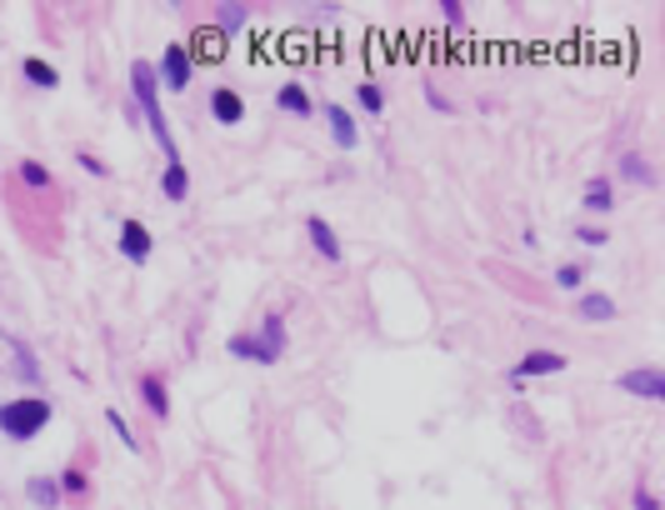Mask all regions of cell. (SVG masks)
Here are the masks:
<instances>
[{
	"label": "cell",
	"instance_id": "6da1fadb",
	"mask_svg": "<svg viewBox=\"0 0 665 510\" xmlns=\"http://www.w3.org/2000/svg\"><path fill=\"white\" fill-rule=\"evenodd\" d=\"M226 351L236 360H250V366H275V360L285 356V321H281V316H265L256 331L230 335Z\"/></svg>",
	"mask_w": 665,
	"mask_h": 510
},
{
	"label": "cell",
	"instance_id": "7a4b0ae2",
	"mask_svg": "<svg viewBox=\"0 0 665 510\" xmlns=\"http://www.w3.org/2000/svg\"><path fill=\"white\" fill-rule=\"evenodd\" d=\"M155 71L145 66V60H135L131 66V91H135V100H141V110H145V120H151V131H155V141H161V151L170 155V161H180L176 155V135H170V126H166V110H161V91H155Z\"/></svg>",
	"mask_w": 665,
	"mask_h": 510
},
{
	"label": "cell",
	"instance_id": "3957f363",
	"mask_svg": "<svg viewBox=\"0 0 665 510\" xmlns=\"http://www.w3.org/2000/svg\"><path fill=\"white\" fill-rule=\"evenodd\" d=\"M46 420H50V405L40 401V395H25V401H5V405H0V430H5V436H15V440L40 436V430H46Z\"/></svg>",
	"mask_w": 665,
	"mask_h": 510
},
{
	"label": "cell",
	"instance_id": "277c9868",
	"mask_svg": "<svg viewBox=\"0 0 665 510\" xmlns=\"http://www.w3.org/2000/svg\"><path fill=\"white\" fill-rule=\"evenodd\" d=\"M190 75H195V60H190L186 46H166V56H161V81L170 85V91H186Z\"/></svg>",
	"mask_w": 665,
	"mask_h": 510
},
{
	"label": "cell",
	"instance_id": "5b68a950",
	"mask_svg": "<svg viewBox=\"0 0 665 510\" xmlns=\"http://www.w3.org/2000/svg\"><path fill=\"white\" fill-rule=\"evenodd\" d=\"M616 386H620V391H630V395H645V401H661V395H665V370H655V366L626 370Z\"/></svg>",
	"mask_w": 665,
	"mask_h": 510
},
{
	"label": "cell",
	"instance_id": "8992f818",
	"mask_svg": "<svg viewBox=\"0 0 665 510\" xmlns=\"http://www.w3.org/2000/svg\"><path fill=\"white\" fill-rule=\"evenodd\" d=\"M306 236H310V246H316V256H321V261H345L341 236L325 226L321 215H306Z\"/></svg>",
	"mask_w": 665,
	"mask_h": 510
},
{
	"label": "cell",
	"instance_id": "52a82bcc",
	"mask_svg": "<svg viewBox=\"0 0 665 510\" xmlns=\"http://www.w3.org/2000/svg\"><path fill=\"white\" fill-rule=\"evenodd\" d=\"M556 370H566V356H560V351H531V356L515 360L511 376L515 380H531V376H556Z\"/></svg>",
	"mask_w": 665,
	"mask_h": 510
},
{
	"label": "cell",
	"instance_id": "ba28073f",
	"mask_svg": "<svg viewBox=\"0 0 665 510\" xmlns=\"http://www.w3.org/2000/svg\"><path fill=\"white\" fill-rule=\"evenodd\" d=\"M120 256L135 265L151 261V230H145L141 221H126V226H120Z\"/></svg>",
	"mask_w": 665,
	"mask_h": 510
},
{
	"label": "cell",
	"instance_id": "9c48e42d",
	"mask_svg": "<svg viewBox=\"0 0 665 510\" xmlns=\"http://www.w3.org/2000/svg\"><path fill=\"white\" fill-rule=\"evenodd\" d=\"M211 116L221 120V126H236V120L246 116V100H240L230 85H221V91H211Z\"/></svg>",
	"mask_w": 665,
	"mask_h": 510
},
{
	"label": "cell",
	"instance_id": "30bf717a",
	"mask_svg": "<svg viewBox=\"0 0 665 510\" xmlns=\"http://www.w3.org/2000/svg\"><path fill=\"white\" fill-rule=\"evenodd\" d=\"M325 120H331V141H335V145H345V151H351V145L360 141L356 120L345 116V106H325Z\"/></svg>",
	"mask_w": 665,
	"mask_h": 510
},
{
	"label": "cell",
	"instance_id": "8fae6325",
	"mask_svg": "<svg viewBox=\"0 0 665 510\" xmlns=\"http://www.w3.org/2000/svg\"><path fill=\"white\" fill-rule=\"evenodd\" d=\"M275 106H281L285 116H310V110H316V106H310V91H306V85H296V81L275 91Z\"/></svg>",
	"mask_w": 665,
	"mask_h": 510
},
{
	"label": "cell",
	"instance_id": "7c38bea8",
	"mask_svg": "<svg viewBox=\"0 0 665 510\" xmlns=\"http://www.w3.org/2000/svg\"><path fill=\"white\" fill-rule=\"evenodd\" d=\"M161 190H166V201H186V190H190L186 161H170V166H166V180H161Z\"/></svg>",
	"mask_w": 665,
	"mask_h": 510
},
{
	"label": "cell",
	"instance_id": "4fadbf2b",
	"mask_svg": "<svg viewBox=\"0 0 665 510\" xmlns=\"http://www.w3.org/2000/svg\"><path fill=\"white\" fill-rule=\"evenodd\" d=\"M581 316H585V321H610V316H616V300L601 296V290H585V296H581Z\"/></svg>",
	"mask_w": 665,
	"mask_h": 510
},
{
	"label": "cell",
	"instance_id": "5bb4252c",
	"mask_svg": "<svg viewBox=\"0 0 665 510\" xmlns=\"http://www.w3.org/2000/svg\"><path fill=\"white\" fill-rule=\"evenodd\" d=\"M141 401L151 405V416H166V411H170V395H166V386H161L155 376H141Z\"/></svg>",
	"mask_w": 665,
	"mask_h": 510
},
{
	"label": "cell",
	"instance_id": "9a60e30c",
	"mask_svg": "<svg viewBox=\"0 0 665 510\" xmlns=\"http://www.w3.org/2000/svg\"><path fill=\"white\" fill-rule=\"evenodd\" d=\"M246 21H250V5H240V0H230V5H221V11H215V25H221L226 36H236Z\"/></svg>",
	"mask_w": 665,
	"mask_h": 510
},
{
	"label": "cell",
	"instance_id": "2e32d148",
	"mask_svg": "<svg viewBox=\"0 0 665 510\" xmlns=\"http://www.w3.org/2000/svg\"><path fill=\"white\" fill-rule=\"evenodd\" d=\"M25 81H36V85H46V91H56V66H46V60H36V56H25Z\"/></svg>",
	"mask_w": 665,
	"mask_h": 510
},
{
	"label": "cell",
	"instance_id": "e0dca14e",
	"mask_svg": "<svg viewBox=\"0 0 665 510\" xmlns=\"http://www.w3.org/2000/svg\"><path fill=\"white\" fill-rule=\"evenodd\" d=\"M585 205H591V211H610V180L606 176H595L591 186H585Z\"/></svg>",
	"mask_w": 665,
	"mask_h": 510
},
{
	"label": "cell",
	"instance_id": "ac0fdd59",
	"mask_svg": "<svg viewBox=\"0 0 665 510\" xmlns=\"http://www.w3.org/2000/svg\"><path fill=\"white\" fill-rule=\"evenodd\" d=\"M21 180H25V186H36V190H46L50 186V170L40 166V161H21Z\"/></svg>",
	"mask_w": 665,
	"mask_h": 510
},
{
	"label": "cell",
	"instance_id": "d6986e66",
	"mask_svg": "<svg viewBox=\"0 0 665 510\" xmlns=\"http://www.w3.org/2000/svg\"><path fill=\"white\" fill-rule=\"evenodd\" d=\"M620 170H626L630 180H641V186H651V166H645V155H626V161H620Z\"/></svg>",
	"mask_w": 665,
	"mask_h": 510
},
{
	"label": "cell",
	"instance_id": "ffe728a7",
	"mask_svg": "<svg viewBox=\"0 0 665 510\" xmlns=\"http://www.w3.org/2000/svg\"><path fill=\"white\" fill-rule=\"evenodd\" d=\"M356 95H360V106H366L370 116H380V110H385V91H380V85H370V81H366Z\"/></svg>",
	"mask_w": 665,
	"mask_h": 510
},
{
	"label": "cell",
	"instance_id": "44dd1931",
	"mask_svg": "<svg viewBox=\"0 0 665 510\" xmlns=\"http://www.w3.org/2000/svg\"><path fill=\"white\" fill-rule=\"evenodd\" d=\"M581 281H585L581 265H560V271H556V285H560V290H581Z\"/></svg>",
	"mask_w": 665,
	"mask_h": 510
},
{
	"label": "cell",
	"instance_id": "7402d4cb",
	"mask_svg": "<svg viewBox=\"0 0 665 510\" xmlns=\"http://www.w3.org/2000/svg\"><path fill=\"white\" fill-rule=\"evenodd\" d=\"M11 345H15V360H21V376H25V380H36V376H40V370H36V356H31V351H25L21 341H11Z\"/></svg>",
	"mask_w": 665,
	"mask_h": 510
},
{
	"label": "cell",
	"instance_id": "603a6c76",
	"mask_svg": "<svg viewBox=\"0 0 665 510\" xmlns=\"http://www.w3.org/2000/svg\"><path fill=\"white\" fill-rule=\"evenodd\" d=\"M75 161H81V170H85V176H106V161H100V155L81 151V155H75Z\"/></svg>",
	"mask_w": 665,
	"mask_h": 510
},
{
	"label": "cell",
	"instance_id": "cb8c5ba5",
	"mask_svg": "<svg viewBox=\"0 0 665 510\" xmlns=\"http://www.w3.org/2000/svg\"><path fill=\"white\" fill-rule=\"evenodd\" d=\"M575 236H581V246H606V230H601V226H581V230H575Z\"/></svg>",
	"mask_w": 665,
	"mask_h": 510
},
{
	"label": "cell",
	"instance_id": "d4e9b609",
	"mask_svg": "<svg viewBox=\"0 0 665 510\" xmlns=\"http://www.w3.org/2000/svg\"><path fill=\"white\" fill-rule=\"evenodd\" d=\"M440 11H446V21H451V25L465 21V5H461V0H440Z\"/></svg>",
	"mask_w": 665,
	"mask_h": 510
},
{
	"label": "cell",
	"instance_id": "484cf974",
	"mask_svg": "<svg viewBox=\"0 0 665 510\" xmlns=\"http://www.w3.org/2000/svg\"><path fill=\"white\" fill-rule=\"evenodd\" d=\"M31 490H36V500H40V506H56V486H50V481H36V486H31Z\"/></svg>",
	"mask_w": 665,
	"mask_h": 510
},
{
	"label": "cell",
	"instance_id": "4316f807",
	"mask_svg": "<svg viewBox=\"0 0 665 510\" xmlns=\"http://www.w3.org/2000/svg\"><path fill=\"white\" fill-rule=\"evenodd\" d=\"M426 100L440 110V116H451V110H455V106H451V100H446V95H440V91H426Z\"/></svg>",
	"mask_w": 665,
	"mask_h": 510
},
{
	"label": "cell",
	"instance_id": "83f0119b",
	"mask_svg": "<svg viewBox=\"0 0 665 510\" xmlns=\"http://www.w3.org/2000/svg\"><path fill=\"white\" fill-rule=\"evenodd\" d=\"M636 510H661V506H655L651 490H636Z\"/></svg>",
	"mask_w": 665,
	"mask_h": 510
}]
</instances>
